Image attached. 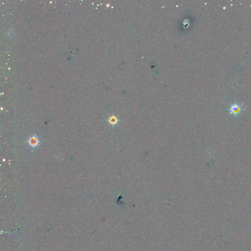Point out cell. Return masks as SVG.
I'll use <instances>...</instances> for the list:
<instances>
[{
    "mask_svg": "<svg viewBox=\"0 0 251 251\" xmlns=\"http://www.w3.org/2000/svg\"><path fill=\"white\" fill-rule=\"evenodd\" d=\"M244 109L242 108L241 106L235 103L230 106L229 111H230V114H231L234 116H237L240 114L241 111L244 110Z\"/></svg>",
    "mask_w": 251,
    "mask_h": 251,
    "instance_id": "obj_1",
    "label": "cell"
}]
</instances>
